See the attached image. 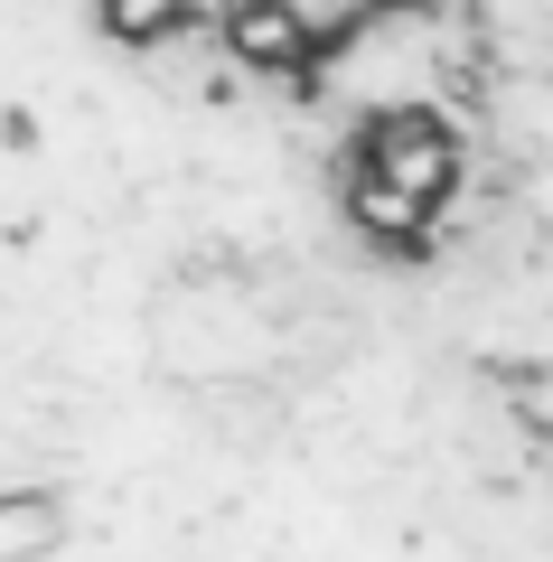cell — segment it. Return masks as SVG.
<instances>
[{
    "mask_svg": "<svg viewBox=\"0 0 553 562\" xmlns=\"http://www.w3.org/2000/svg\"><path fill=\"white\" fill-rule=\"evenodd\" d=\"M57 543V506L47 497H0V562H38Z\"/></svg>",
    "mask_w": 553,
    "mask_h": 562,
    "instance_id": "cell-1",
    "label": "cell"
},
{
    "mask_svg": "<svg viewBox=\"0 0 553 562\" xmlns=\"http://www.w3.org/2000/svg\"><path fill=\"white\" fill-rule=\"evenodd\" d=\"M188 20V0H103V29L113 38H169Z\"/></svg>",
    "mask_w": 553,
    "mask_h": 562,
    "instance_id": "cell-2",
    "label": "cell"
}]
</instances>
